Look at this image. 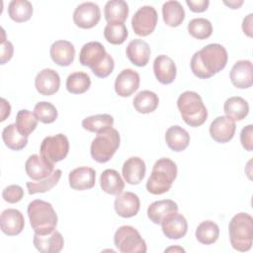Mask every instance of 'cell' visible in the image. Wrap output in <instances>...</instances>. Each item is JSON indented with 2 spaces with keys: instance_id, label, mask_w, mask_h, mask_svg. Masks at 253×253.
Segmentation results:
<instances>
[{
  "instance_id": "16",
  "label": "cell",
  "mask_w": 253,
  "mask_h": 253,
  "mask_svg": "<svg viewBox=\"0 0 253 253\" xmlns=\"http://www.w3.org/2000/svg\"><path fill=\"white\" fill-rule=\"evenodd\" d=\"M33 243L36 249L42 253H58L64 245L63 236L59 231L54 229L47 234H34Z\"/></svg>"
},
{
  "instance_id": "47",
  "label": "cell",
  "mask_w": 253,
  "mask_h": 253,
  "mask_svg": "<svg viewBox=\"0 0 253 253\" xmlns=\"http://www.w3.org/2000/svg\"><path fill=\"white\" fill-rule=\"evenodd\" d=\"M252 17H253V14L250 13L243 19V22H242V30L244 34H246L250 38L252 37Z\"/></svg>"
},
{
  "instance_id": "4",
  "label": "cell",
  "mask_w": 253,
  "mask_h": 253,
  "mask_svg": "<svg viewBox=\"0 0 253 253\" xmlns=\"http://www.w3.org/2000/svg\"><path fill=\"white\" fill-rule=\"evenodd\" d=\"M177 165L173 160L167 157L158 159L146 182L147 191L153 195H162L168 192L177 177Z\"/></svg>"
},
{
  "instance_id": "43",
  "label": "cell",
  "mask_w": 253,
  "mask_h": 253,
  "mask_svg": "<svg viewBox=\"0 0 253 253\" xmlns=\"http://www.w3.org/2000/svg\"><path fill=\"white\" fill-rule=\"evenodd\" d=\"M2 197L5 202L10 204H16L23 199L24 190L19 185H9L3 189Z\"/></svg>"
},
{
  "instance_id": "42",
  "label": "cell",
  "mask_w": 253,
  "mask_h": 253,
  "mask_svg": "<svg viewBox=\"0 0 253 253\" xmlns=\"http://www.w3.org/2000/svg\"><path fill=\"white\" fill-rule=\"evenodd\" d=\"M34 113L40 122L43 124H51L57 119V110L55 106L49 102L41 101L36 104Z\"/></svg>"
},
{
  "instance_id": "9",
  "label": "cell",
  "mask_w": 253,
  "mask_h": 253,
  "mask_svg": "<svg viewBox=\"0 0 253 253\" xmlns=\"http://www.w3.org/2000/svg\"><path fill=\"white\" fill-rule=\"evenodd\" d=\"M69 151L68 138L62 134L57 133L55 135L46 136L42 139L40 147L41 156L50 164L63 160Z\"/></svg>"
},
{
  "instance_id": "31",
  "label": "cell",
  "mask_w": 253,
  "mask_h": 253,
  "mask_svg": "<svg viewBox=\"0 0 253 253\" xmlns=\"http://www.w3.org/2000/svg\"><path fill=\"white\" fill-rule=\"evenodd\" d=\"M162 16L167 26L178 27L185 19V10L179 1H166L162 5Z\"/></svg>"
},
{
  "instance_id": "45",
  "label": "cell",
  "mask_w": 253,
  "mask_h": 253,
  "mask_svg": "<svg viewBox=\"0 0 253 253\" xmlns=\"http://www.w3.org/2000/svg\"><path fill=\"white\" fill-rule=\"evenodd\" d=\"M252 136H253V126L252 125H248L241 129L240 142H241L243 148L247 151H252V149H253Z\"/></svg>"
},
{
  "instance_id": "48",
  "label": "cell",
  "mask_w": 253,
  "mask_h": 253,
  "mask_svg": "<svg viewBox=\"0 0 253 253\" xmlns=\"http://www.w3.org/2000/svg\"><path fill=\"white\" fill-rule=\"evenodd\" d=\"M10 113H11V106H10L9 102L6 99L1 98V119H0V121L1 122L5 121L9 117Z\"/></svg>"
},
{
  "instance_id": "22",
  "label": "cell",
  "mask_w": 253,
  "mask_h": 253,
  "mask_svg": "<svg viewBox=\"0 0 253 253\" xmlns=\"http://www.w3.org/2000/svg\"><path fill=\"white\" fill-rule=\"evenodd\" d=\"M53 166V164L45 161L41 155L33 154L27 159L25 170L32 180L39 181L48 177L54 171Z\"/></svg>"
},
{
  "instance_id": "41",
  "label": "cell",
  "mask_w": 253,
  "mask_h": 253,
  "mask_svg": "<svg viewBox=\"0 0 253 253\" xmlns=\"http://www.w3.org/2000/svg\"><path fill=\"white\" fill-rule=\"evenodd\" d=\"M128 36L127 29L123 23L107 24L104 29V37L112 44H122Z\"/></svg>"
},
{
  "instance_id": "11",
  "label": "cell",
  "mask_w": 253,
  "mask_h": 253,
  "mask_svg": "<svg viewBox=\"0 0 253 253\" xmlns=\"http://www.w3.org/2000/svg\"><path fill=\"white\" fill-rule=\"evenodd\" d=\"M101 19V10L94 2H83L79 4L73 12V21L81 29H91L95 27Z\"/></svg>"
},
{
  "instance_id": "39",
  "label": "cell",
  "mask_w": 253,
  "mask_h": 253,
  "mask_svg": "<svg viewBox=\"0 0 253 253\" xmlns=\"http://www.w3.org/2000/svg\"><path fill=\"white\" fill-rule=\"evenodd\" d=\"M61 177V170L55 169L48 177L36 181V182H27L26 186L30 195L38 193H45L52 189L59 181Z\"/></svg>"
},
{
  "instance_id": "15",
  "label": "cell",
  "mask_w": 253,
  "mask_h": 253,
  "mask_svg": "<svg viewBox=\"0 0 253 253\" xmlns=\"http://www.w3.org/2000/svg\"><path fill=\"white\" fill-rule=\"evenodd\" d=\"M60 86V77L58 73L51 68L41 70L35 78V87L37 91L43 96H50L56 93Z\"/></svg>"
},
{
  "instance_id": "21",
  "label": "cell",
  "mask_w": 253,
  "mask_h": 253,
  "mask_svg": "<svg viewBox=\"0 0 253 253\" xmlns=\"http://www.w3.org/2000/svg\"><path fill=\"white\" fill-rule=\"evenodd\" d=\"M153 71L156 79L164 85L172 83L177 74L175 62L171 57L165 54H160L154 59Z\"/></svg>"
},
{
  "instance_id": "33",
  "label": "cell",
  "mask_w": 253,
  "mask_h": 253,
  "mask_svg": "<svg viewBox=\"0 0 253 253\" xmlns=\"http://www.w3.org/2000/svg\"><path fill=\"white\" fill-rule=\"evenodd\" d=\"M2 139L5 145L12 150H21L28 144V136L23 135L15 124H10L3 128Z\"/></svg>"
},
{
  "instance_id": "18",
  "label": "cell",
  "mask_w": 253,
  "mask_h": 253,
  "mask_svg": "<svg viewBox=\"0 0 253 253\" xmlns=\"http://www.w3.org/2000/svg\"><path fill=\"white\" fill-rule=\"evenodd\" d=\"M25 226L24 215L19 210L7 209L0 216V227L3 233L8 236H15L22 232Z\"/></svg>"
},
{
  "instance_id": "40",
  "label": "cell",
  "mask_w": 253,
  "mask_h": 253,
  "mask_svg": "<svg viewBox=\"0 0 253 253\" xmlns=\"http://www.w3.org/2000/svg\"><path fill=\"white\" fill-rule=\"evenodd\" d=\"M188 32L195 39L206 40L212 34V25L206 18H195L189 22Z\"/></svg>"
},
{
  "instance_id": "7",
  "label": "cell",
  "mask_w": 253,
  "mask_h": 253,
  "mask_svg": "<svg viewBox=\"0 0 253 253\" xmlns=\"http://www.w3.org/2000/svg\"><path fill=\"white\" fill-rule=\"evenodd\" d=\"M120 141V133L116 128L111 127L98 132L90 146L92 158L99 163L108 162L118 150Z\"/></svg>"
},
{
  "instance_id": "14",
  "label": "cell",
  "mask_w": 253,
  "mask_h": 253,
  "mask_svg": "<svg viewBox=\"0 0 253 253\" xmlns=\"http://www.w3.org/2000/svg\"><path fill=\"white\" fill-rule=\"evenodd\" d=\"M235 129V122L225 116H219L211 122L210 126V134L214 141L225 143L233 138Z\"/></svg>"
},
{
  "instance_id": "50",
  "label": "cell",
  "mask_w": 253,
  "mask_h": 253,
  "mask_svg": "<svg viewBox=\"0 0 253 253\" xmlns=\"http://www.w3.org/2000/svg\"><path fill=\"white\" fill-rule=\"evenodd\" d=\"M170 251H180V252H185V250L181 247H169L165 249V252H170Z\"/></svg>"
},
{
  "instance_id": "13",
  "label": "cell",
  "mask_w": 253,
  "mask_h": 253,
  "mask_svg": "<svg viewBox=\"0 0 253 253\" xmlns=\"http://www.w3.org/2000/svg\"><path fill=\"white\" fill-rule=\"evenodd\" d=\"M139 74L133 69L122 70L115 80V91L121 97H129L139 87Z\"/></svg>"
},
{
  "instance_id": "17",
  "label": "cell",
  "mask_w": 253,
  "mask_h": 253,
  "mask_svg": "<svg viewBox=\"0 0 253 253\" xmlns=\"http://www.w3.org/2000/svg\"><path fill=\"white\" fill-rule=\"evenodd\" d=\"M115 211L118 215L128 218L137 214L140 208V201L136 194L132 192L121 193L114 202Z\"/></svg>"
},
{
  "instance_id": "36",
  "label": "cell",
  "mask_w": 253,
  "mask_h": 253,
  "mask_svg": "<svg viewBox=\"0 0 253 253\" xmlns=\"http://www.w3.org/2000/svg\"><path fill=\"white\" fill-rule=\"evenodd\" d=\"M113 125L114 118L109 114H99L90 116L82 121V126L84 129L96 133L111 128Z\"/></svg>"
},
{
  "instance_id": "27",
  "label": "cell",
  "mask_w": 253,
  "mask_h": 253,
  "mask_svg": "<svg viewBox=\"0 0 253 253\" xmlns=\"http://www.w3.org/2000/svg\"><path fill=\"white\" fill-rule=\"evenodd\" d=\"M225 117L233 122L242 121L249 113L248 102L239 96H232L226 99L223 105Z\"/></svg>"
},
{
  "instance_id": "28",
  "label": "cell",
  "mask_w": 253,
  "mask_h": 253,
  "mask_svg": "<svg viewBox=\"0 0 253 253\" xmlns=\"http://www.w3.org/2000/svg\"><path fill=\"white\" fill-rule=\"evenodd\" d=\"M178 205L170 199L155 201L147 208V216L155 224H160L162 219L170 212L177 211Z\"/></svg>"
},
{
  "instance_id": "19",
  "label": "cell",
  "mask_w": 253,
  "mask_h": 253,
  "mask_svg": "<svg viewBox=\"0 0 253 253\" xmlns=\"http://www.w3.org/2000/svg\"><path fill=\"white\" fill-rule=\"evenodd\" d=\"M252 62L250 60H238L230 70V80L233 86L239 89H246L252 86Z\"/></svg>"
},
{
  "instance_id": "44",
  "label": "cell",
  "mask_w": 253,
  "mask_h": 253,
  "mask_svg": "<svg viewBox=\"0 0 253 253\" xmlns=\"http://www.w3.org/2000/svg\"><path fill=\"white\" fill-rule=\"evenodd\" d=\"M2 35L3 38L1 40V52H0V63L5 64L7 61H9L14 52V46L11 42L5 40V32L2 29Z\"/></svg>"
},
{
  "instance_id": "5",
  "label": "cell",
  "mask_w": 253,
  "mask_h": 253,
  "mask_svg": "<svg viewBox=\"0 0 253 253\" xmlns=\"http://www.w3.org/2000/svg\"><path fill=\"white\" fill-rule=\"evenodd\" d=\"M230 244L233 249L246 252L253 243V217L247 212L236 213L228 224Z\"/></svg>"
},
{
  "instance_id": "6",
  "label": "cell",
  "mask_w": 253,
  "mask_h": 253,
  "mask_svg": "<svg viewBox=\"0 0 253 253\" xmlns=\"http://www.w3.org/2000/svg\"><path fill=\"white\" fill-rule=\"evenodd\" d=\"M177 107L180 111L182 119L190 126H200L207 121V108L202 100V97L197 92H183L177 100Z\"/></svg>"
},
{
  "instance_id": "32",
  "label": "cell",
  "mask_w": 253,
  "mask_h": 253,
  "mask_svg": "<svg viewBox=\"0 0 253 253\" xmlns=\"http://www.w3.org/2000/svg\"><path fill=\"white\" fill-rule=\"evenodd\" d=\"M132 103L136 112L140 114H149L154 112L158 107L159 98L154 92L143 90L134 96Z\"/></svg>"
},
{
  "instance_id": "38",
  "label": "cell",
  "mask_w": 253,
  "mask_h": 253,
  "mask_svg": "<svg viewBox=\"0 0 253 253\" xmlns=\"http://www.w3.org/2000/svg\"><path fill=\"white\" fill-rule=\"evenodd\" d=\"M39 119L35 113L29 110H20L16 115V126L18 130L25 136H29L38 126Z\"/></svg>"
},
{
  "instance_id": "30",
  "label": "cell",
  "mask_w": 253,
  "mask_h": 253,
  "mask_svg": "<svg viewBox=\"0 0 253 253\" xmlns=\"http://www.w3.org/2000/svg\"><path fill=\"white\" fill-rule=\"evenodd\" d=\"M128 15V5L124 0H110L104 8V16L108 24L123 23Z\"/></svg>"
},
{
  "instance_id": "37",
  "label": "cell",
  "mask_w": 253,
  "mask_h": 253,
  "mask_svg": "<svg viewBox=\"0 0 253 253\" xmlns=\"http://www.w3.org/2000/svg\"><path fill=\"white\" fill-rule=\"evenodd\" d=\"M91 86L90 76L82 71H76L68 75L66 79V89L72 94L85 93Z\"/></svg>"
},
{
  "instance_id": "26",
  "label": "cell",
  "mask_w": 253,
  "mask_h": 253,
  "mask_svg": "<svg viewBox=\"0 0 253 253\" xmlns=\"http://www.w3.org/2000/svg\"><path fill=\"white\" fill-rule=\"evenodd\" d=\"M165 141L170 149L180 152L188 147L190 143V134L182 126H172L166 130Z\"/></svg>"
},
{
  "instance_id": "24",
  "label": "cell",
  "mask_w": 253,
  "mask_h": 253,
  "mask_svg": "<svg viewBox=\"0 0 253 253\" xmlns=\"http://www.w3.org/2000/svg\"><path fill=\"white\" fill-rule=\"evenodd\" d=\"M146 166L145 162L138 156H131L127 158L123 165L122 173L126 183L130 185L139 184L145 176Z\"/></svg>"
},
{
  "instance_id": "23",
  "label": "cell",
  "mask_w": 253,
  "mask_h": 253,
  "mask_svg": "<svg viewBox=\"0 0 253 253\" xmlns=\"http://www.w3.org/2000/svg\"><path fill=\"white\" fill-rule=\"evenodd\" d=\"M49 54L54 63L59 66L70 65L75 56L74 45L65 40H58L52 42L49 49Z\"/></svg>"
},
{
  "instance_id": "20",
  "label": "cell",
  "mask_w": 253,
  "mask_h": 253,
  "mask_svg": "<svg viewBox=\"0 0 253 253\" xmlns=\"http://www.w3.org/2000/svg\"><path fill=\"white\" fill-rule=\"evenodd\" d=\"M68 182L73 190L84 191L91 189L95 186L96 171L87 166L75 168L69 173Z\"/></svg>"
},
{
  "instance_id": "12",
  "label": "cell",
  "mask_w": 253,
  "mask_h": 253,
  "mask_svg": "<svg viewBox=\"0 0 253 253\" xmlns=\"http://www.w3.org/2000/svg\"><path fill=\"white\" fill-rule=\"evenodd\" d=\"M161 227L164 235L169 239H180L188 231V222L185 216L177 211L168 213L161 221Z\"/></svg>"
},
{
  "instance_id": "8",
  "label": "cell",
  "mask_w": 253,
  "mask_h": 253,
  "mask_svg": "<svg viewBox=\"0 0 253 253\" xmlns=\"http://www.w3.org/2000/svg\"><path fill=\"white\" fill-rule=\"evenodd\" d=\"M114 243L122 253H145L147 251L145 240L130 225H123L117 229L114 235Z\"/></svg>"
},
{
  "instance_id": "46",
  "label": "cell",
  "mask_w": 253,
  "mask_h": 253,
  "mask_svg": "<svg viewBox=\"0 0 253 253\" xmlns=\"http://www.w3.org/2000/svg\"><path fill=\"white\" fill-rule=\"evenodd\" d=\"M186 4L189 6L191 11L196 13H201L208 9L210 1L209 0H186Z\"/></svg>"
},
{
  "instance_id": "49",
  "label": "cell",
  "mask_w": 253,
  "mask_h": 253,
  "mask_svg": "<svg viewBox=\"0 0 253 253\" xmlns=\"http://www.w3.org/2000/svg\"><path fill=\"white\" fill-rule=\"evenodd\" d=\"M225 5H227L231 9H238L242 4L243 0H230V1H223Z\"/></svg>"
},
{
  "instance_id": "10",
  "label": "cell",
  "mask_w": 253,
  "mask_h": 253,
  "mask_svg": "<svg viewBox=\"0 0 253 253\" xmlns=\"http://www.w3.org/2000/svg\"><path fill=\"white\" fill-rule=\"evenodd\" d=\"M158 15L155 8L149 5H144L133 14L131 27L136 35L146 37L155 30Z\"/></svg>"
},
{
  "instance_id": "3",
  "label": "cell",
  "mask_w": 253,
  "mask_h": 253,
  "mask_svg": "<svg viewBox=\"0 0 253 253\" xmlns=\"http://www.w3.org/2000/svg\"><path fill=\"white\" fill-rule=\"evenodd\" d=\"M31 226L37 234H47L57 225V214L50 203L42 200L32 201L27 208Z\"/></svg>"
},
{
  "instance_id": "34",
  "label": "cell",
  "mask_w": 253,
  "mask_h": 253,
  "mask_svg": "<svg viewBox=\"0 0 253 253\" xmlns=\"http://www.w3.org/2000/svg\"><path fill=\"white\" fill-rule=\"evenodd\" d=\"M8 15L17 23L26 22L33 15V5L28 0H12L8 5Z\"/></svg>"
},
{
  "instance_id": "25",
  "label": "cell",
  "mask_w": 253,
  "mask_h": 253,
  "mask_svg": "<svg viewBox=\"0 0 253 253\" xmlns=\"http://www.w3.org/2000/svg\"><path fill=\"white\" fill-rule=\"evenodd\" d=\"M126 53L132 64L142 67L148 63L151 51L149 44L145 41L134 39L128 42Z\"/></svg>"
},
{
  "instance_id": "2",
  "label": "cell",
  "mask_w": 253,
  "mask_h": 253,
  "mask_svg": "<svg viewBox=\"0 0 253 253\" xmlns=\"http://www.w3.org/2000/svg\"><path fill=\"white\" fill-rule=\"evenodd\" d=\"M79 61L83 66L89 67L94 75L99 78L109 76L115 67L113 57L99 42H89L85 43L80 50Z\"/></svg>"
},
{
  "instance_id": "35",
  "label": "cell",
  "mask_w": 253,
  "mask_h": 253,
  "mask_svg": "<svg viewBox=\"0 0 253 253\" xmlns=\"http://www.w3.org/2000/svg\"><path fill=\"white\" fill-rule=\"evenodd\" d=\"M195 234L200 243L210 245L218 239L219 227L211 220H204L198 225Z\"/></svg>"
},
{
  "instance_id": "29",
  "label": "cell",
  "mask_w": 253,
  "mask_h": 253,
  "mask_svg": "<svg viewBox=\"0 0 253 253\" xmlns=\"http://www.w3.org/2000/svg\"><path fill=\"white\" fill-rule=\"evenodd\" d=\"M100 186L109 195L118 196L125 189V182L115 169H106L100 176Z\"/></svg>"
},
{
  "instance_id": "1",
  "label": "cell",
  "mask_w": 253,
  "mask_h": 253,
  "mask_svg": "<svg viewBox=\"0 0 253 253\" xmlns=\"http://www.w3.org/2000/svg\"><path fill=\"white\" fill-rule=\"evenodd\" d=\"M227 59V51L223 45L210 43L193 54L191 70L198 78H211L225 67Z\"/></svg>"
}]
</instances>
